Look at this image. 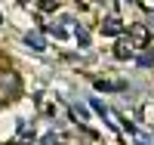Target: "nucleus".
<instances>
[{"label":"nucleus","instance_id":"1","mask_svg":"<svg viewBox=\"0 0 154 145\" xmlns=\"http://www.w3.org/2000/svg\"><path fill=\"white\" fill-rule=\"evenodd\" d=\"M22 90V80L16 71H3L0 74V99H16Z\"/></svg>","mask_w":154,"mask_h":145},{"label":"nucleus","instance_id":"2","mask_svg":"<svg viewBox=\"0 0 154 145\" xmlns=\"http://www.w3.org/2000/svg\"><path fill=\"white\" fill-rule=\"evenodd\" d=\"M102 34H108V37H117V34H123V22H120L117 16H108L105 22H102Z\"/></svg>","mask_w":154,"mask_h":145},{"label":"nucleus","instance_id":"3","mask_svg":"<svg viewBox=\"0 0 154 145\" xmlns=\"http://www.w3.org/2000/svg\"><path fill=\"white\" fill-rule=\"evenodd\" d=\"M130 46H148V28L145 25H133L130 28Z\"/></svg>","mask_w":154,"mask_h":145},{"label":"nucleus","instance_id":"4","mask_svg":"<svg viewBox=\"0 0 154 145\" xmlns=\"http://www.w3.org/2000/svg\"><path fill=\"white\" fill-rule=\"evenodd\" d=\"M25 43H28L34 52H43L46 49V43H43V37L40 34H37V31H28V34H25Z\"/></svg>","mask_w":154,"mask_h":145},{"label":"nucleus","instance_id":"5","mask_svg":"<svg viewBox=\"0 0 154 145\" xmlns=\"http://www.w3.org/2000/svg\"><path fill=\"white\" fill-rule=\"evenodd\" d=\"M77 43H80V46H89V34H86V28H80V25H77Z\"/></svg>","mask_w":154,"mask_h":145},{"label":"nucleus","instance_id":"6","mask_svg":"<svg viewBox=\"0 0 154 145\" xmlns=\"http://www.w3.org/2000/svg\"><path fill=\"white\" fill-rule=\"evenodd\" d=\"M114 56H117V59H130V56H133V49H126V43H117Z\"/></svg>","mask_w":154,"mask_h":145},{"label":"nucleus","instance_id":"7","mask_svg":"<svg viewBox=\"0 0 154 145\" xmlns=\"http://www.w3.org/2000/svg\"><path fill=\"white\" fill-rule=\"evenodd\" d=\"M96 90H123V84H108V80H96Z\"/></svg>","mask_w":154,"mask_h":145},{"label":"nucleus","instance_id":"8","mask_svg":"<svg viewBox=\"0 0 154 145\" xmlns=\"http://www.w3.org/2000/svg\"><path fill=\"white\" fill-rule=\"evenodd\" d=\"M93 111H99V114H102V117H105V114H108V111H105V105H102V102H99V99H93Z\"/></svg>","mask_w":154,"mask_h":145},{"label":"nucleus","instance_id":"9","mask_svg":"<svg viewBox=\"0 0 154 145\" xmlns=\"http://www.w3.org/2000/svg\"><path fill=\"white\" fill-rule=\"evenodd\" d=\"M148 59H154V40H148Z\"/></svg>","mask_w":154,"mask_h":145},{"label":"nucleus","instance_id":"10","mask_svg":"<svg viewBox=\"0 0 154 145\" xmlns=\"http://www.w3.org/2000/svg\"><path fill=\"white\" fill-rule=\"evenodd\" d=\"M151 28H154V19H151Z\"/></svg>","mask_w":154,"mask_h":145}]
</instances>
